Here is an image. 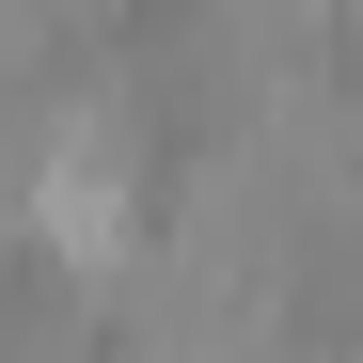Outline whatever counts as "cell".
Listing matches in <instances>:
<instances>
[{
  "label": "cell",
  "mask_w": 363,
  "mask_h": 363,
  "mask_svg": "<svg viewBox=\"0 0 363 363\" xmlns=\"http://www.w3.org/2000/svg\"><path fill=\"white\" fill-rule=\"evenodd\" d=\"M347 16H363V0H347Z\"/></svg>",
  "instance_id": "7a4b0ae2"
},
{
  "label": "cell",
  "mask_w": 363,
  "mask_h": 363,
  "mask_svg": "<svg viewBox=\"0 0 363 363\" xmlns=\"http://www.w3.org/2000/svg\"><path fill=\"white\" fill-rule=\"evenodd\" d=\"M0 363H95L79 300H32V284H0Z\"/></svg>",
  "instance_id": "6da1fadb"
}]
</instances>
